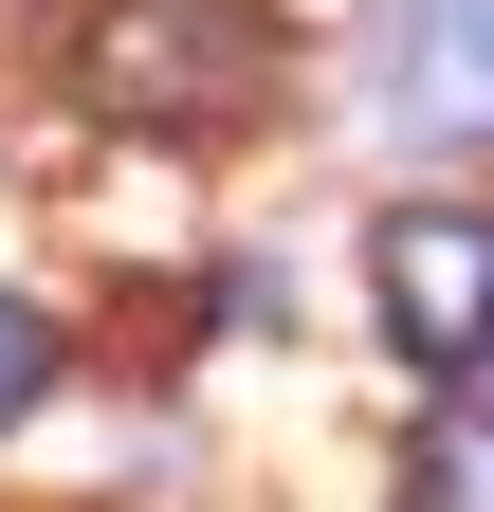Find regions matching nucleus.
Instances as JSON below:
<instances>
[{
	"label": "nucleus",
	"instance_id": "f257e3e1",
	"mask_svg": "<svg viewBox=\"0 0 494 512\" xmlns=\"http://www.w3.org/2000/svg\"><path fill=\"white\" fill-rule=\"evenodd\" d=\"M74 92L110 128H238L275 92V19H257V0H92Z\"/></svg>",
	"mask_w": 494,
	"mask_h": 512
},
{
	"label": "nucleus",
	"instance_id": "f03ea898",
	"mask_svg": "<svg viewBox=\"0 0 494 512\" xmlns=\"http://www.w3.org/2000/svg\"><path fill=\"white\" fill-rule=\"evenodd\" d=\"M366 293H385V348L403 366H494V220L403 202L385 238H366Z\"/></svg>",
	"mask_w": 494,
	"mask_h": 512
},
{
	"label": "nucleus",
	"instance_id": "7ed1b4c3",
	"mask_svg": "<svg viewBox=\"0 0 494 512\" xmlns=\"http://www.w3.org/2000/svg\"><path fill=\"white\" fill-rule=\"evenodd\" d=\"M366 110H385L403 147H494V0H385Z\"/></svg>",
	"mask_w": 494,
	"mask_h": 512
},
{
	"label": "nucleus",
	"instance_id": "20e7f679",
	"mask_svg": "<svg viewBox=\"0 0 494 512\" xmlns=\"http://www.w3.org/2000/svg\"><path fill=\"white\" fill-rule=\"evenodd\" d=\"M403 512H494V403H440L403 439Z\"/></svg>",
	"mask_w": 494,
	"mask_h": 512
},
{
	"label": "nucleus",
	"instance_id": "39448f33",
	"mask_svg": "<svg viewBox=\"0 0 494 512\" xmlns=\"http://www.w3.org/2000/svg\"><path fill=\"white\" fill-rule=\"evenodd\" d=\"M55 403V330H37V293H0V421H37Z\"/></svg>",
	"mask_w": 494,
	"mask_h": 512
}]
</instances>
